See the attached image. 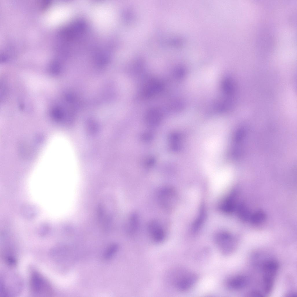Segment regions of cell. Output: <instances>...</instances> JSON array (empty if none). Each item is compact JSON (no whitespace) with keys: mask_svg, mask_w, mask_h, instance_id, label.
Returning <instances> with one entry per match:
<instances>
[{"mask_svg":"<svg viewBox=\"0 0 297 297\" xmlns=\"http://www.w3.org/2000/svg\"><path fill=\"white\" fill-rule=\"evenodd\" d=\"M198 278L195 272L186 269H182L176 274L173 283L176 289L185 292L190 290L197 283Z\"/></svg>","mask_w":297,"mask_h":297,"instance_id":"obj_1","label":"cell"},{"mask_svg":"<svg viewBox=\"0 0 297 297\" xmlns=\"http://www.w3.org/2000/svg\"><path fill=\"white\" fill-rule=\"evenodd\" d=\"M176 194L174 189L168 186L160 189L157 193V198L159 205L163 210L168 212L173 209L176 201Z\"/></svg>","mask_w":297,"mask_h":297,"instance_id":"obj_2","label":"cell"},{"mask_svg":"<svg viewBox=\"0 0 297 297\" xmlns=\"http://www.w3.org/2000/svg\"><path fill=\"white\" fill-rule=\"evenodd\" d=\"M214 240L220 252L224 255H230L236 247V242L235 238L227 232H219L215 235Z\"/></svg>","mask_w":297,"mask_h":297,"instance_id":"obj_3","label":"cell"},{"mask_svg":"<svg viewBox=\"0 0 297 297\" xmlns=\"http://www.w3.org/2000/svg\"><path fill=\"white\" fill-rule=\"evenodd\" d=\"M278 269V264L275 260H268L264 264L262 267L263 288L267 294L270 293L272 289Z\"/></svg>","mask_w":297,"mask_h":297,"instance_id":"obj_4","label":"cell"},{"mask_svg":"<svg viewBox=\"0 0 297 297\" xmlns=\"http://www.w3.org/2000/svg\"><path fill=\"white\" fill-rule=\"evenodd\" d=\"M30 287L34 293L38 295H50L52 290L46 280L37 273L33 274L30 279Z\"/></svg>","mask_w":297,"mask_h":297,"instance_id":"obj_5","label":"cell"},{"mask_svg":"<svg viewBox=\"0 0 297 297\" xmlns=\"http://www.w3.org/2000/svg\"><path fill=\"white\" fill-rule=\"evenodd\" d=\"M147 229L149 234L154 242L160 243L164 241L166 233L161 224L157 221L153 220L149 222Z\"/></svg>","mask_w":297,"mask_h":297,"instance_id":"obj_6","label":"cell"},{"mask_svg":"<svg viewBox=\"0 0 297 297\" xmlns=\"http://www.w3.org/2000/svg\"><path fill=\"white\" fill-rule=\"evenodd\" d=\"M248 283L247 277L243 275H237L231 277L226 281V285L229 289L232 290L241 289L247 286Z\"/></svg>","mask_w":297,"mask_h":297,"instance_id":"obj_7","label":"cell"},{"mask_svg":"<svg viewBox=\"0 0 297 297\" xmlns=\"http://www.w3.org/2000/svg\"><path fill=\"white\" fill-rule=\"evenodd\" d=\"M126 224L128 233L130 234L134 233L137 230L139 225V216L136 213H133L129 216Z\"/></svg>","mask_w":297,"mask_h":297,"instance_id":"obj_8","label":"cell"},{"mask_svg":"<svg viewBox=\"0 0 297 297\" xmlns=\"http://www.w3.org/2000/svg\"><path fill=\"white\" fill-rule=\"evenodd\" d=\"M161 116L158 110L152 109L148 111L146 116V120L147 124L151 126L157 125L160 122Z\"/></svg>","mask_w":297,"mask_h":297,"instance_id":"obj_9","label":"cell"},{"mask_svg":"<svg viewBox=\"0 0 297 297\" xmlns=\"http://www.w3.org/2000/svg\"><path fill=\"white\" fill-rule=\"evenodd\" d=\"M220 208L224 212H233L236 208L235 204L233 198L229 197L225 199L221 203Z\"/></svg>","mask_w":297,"mask_h":297,"instance_id":"obj_10","label":"cell"},{"mask_svg":"<svg viewBox=\"0 0 297 297\" xmlns=\"http://www.w3.org/2000/svg\"><path fill=\"white\" fill-rule=\"evenodd\" d=\"M266 218L265 213L262 211H258L254 213L251 218V222L255 224H259L264 222Z\"/></svg>","mask_w":297,"mask_h":297,"instance_id":"obj_11","label":"cell"},{"mask_svg":"<svg viewBox=\"0 0 297 297\" xmlns=\"http://www.w3.org/2000/svg\"><path fill=\"white\" fill-rule=\"evenodd\" d=\"M239 217L242 220L247 221L250 217L249 212L245 205L242 204L239 205L237 208Z\"/></svg>","mask_w":297,"mask_h":297,"instance_id":"obj_12","label":"cell"},{"mask_svg":"<svg viewBox=\"0 0 297 297\" xmlns=\"http://www.w3.org/2000/svg\"><path fill=\"white\" fill-rule=\"evenodd\" d=\"M117 246L116 245H112L106 252V257L108 258L112 256L117 251Z\"/></svg>","mask_w":297,"mask_h":297,"instance_id":"obj_13","label":"cell"},{"mask_svg":"<svg viewBox=\"0 0 297 297\" xmlns=\"http://www.w3.org/2000/svg\"><path fill=\"white\" fill-rule=\"evenodd\" d=\"M154 160L153 158H150L148 159L146 162V164L148 166H151L153 164L154 162Z\"/></svg>","mask_w":297,"mask_h":297,"instance_id":"obj_14","label":"cell"}]
</instances>
